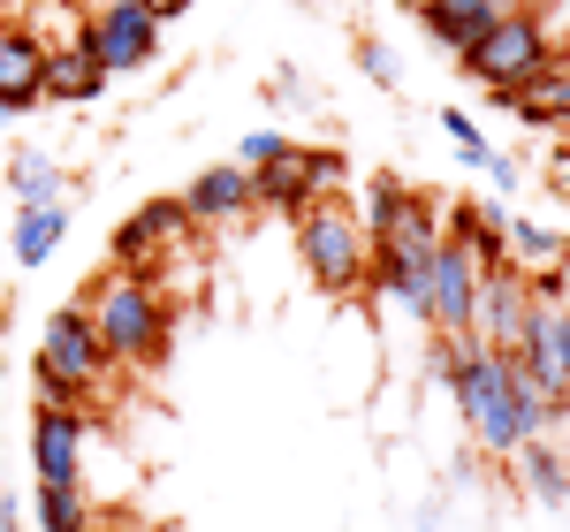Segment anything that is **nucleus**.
Wrapping results in <instances>:
<instances>
[{
	"instance_id": "nucleus-7",
	"label": "nucleus",
	"mask_w": 570,
	"mask_h": 532,
	"mask_svg": "<svg viewBox=\"0 0 570 532\" xmlns=\"http://www.w3.org/2000/svg\"><path fill=\"white\" fill-rule=\"evenodd\" d=\"M525 319H532L525 266H487L480 297H472V335H480L487 351H518L525 343Z\"/></svg>"
},
{
	"instance_id": "nucleus-30",
	"label": "nucleus",
	"mask_w": 570,
	"mask_h": 532,
	"mask_svg": "<svg viewBox=\"0 0 570 532\" xmlns=\"http://www.w3.org/2000/svg\"><path fill=\"white\" fill-rule=\"evenodd\" d=\"M77 532H107V518H85V525H77Z\"/></svg>"
},
{
	"instance_id": "nucleus-12",
	"label": "nucleus",
	"mask_w": 570,
	"mask_h": 532,
	"mask_svg": "<svg viewBox=\"0 0 570 532\" xmlns=\"http://www.w3.org/2000/svg\"><path fill=\"white\" fill-rule=\"evenodd\" d=\"M183 206H190V221H206V228L244 221V214L259 206V190H252V168H244V160H220V168H206V176L183 190Z\"/></svg>"
},
{
	"instance_id": "nucleus-3",
	"label": "nucleus",
	"mask_w": 570,
	"mask_h": 532,
	"mask_svg": "<svg viewBox=\"0 0 570 532\" xmlns=\"http://www.w3.org/2000/svg\"><path fill=\"white\" fill-rule=\"evenodd\" d=\"M297 259H305L312 289L357 297L365 289V266H373V236L357 228V214L343 198H312L305 214H297Z\"/></svg>"
},
{
	"instance_id": "nucleus-25",
	"label": "nucleus",
	"mask_w": 570,
	"mask_h": 532,
	"mask_svg": "<svg viewBox=\"0 0 570 532\" xmlns=\"http://www.w3.org/2000/svg\"><path fill=\"white\" fill-rule=\"evenodd\" d=\"M282 145H289V137H282V130H252V137H244V145H236V160H244V168H266V160H274Z\"/></svg>"
},
{
	"instance_id": "nucleus-2",
	"label": "nucleus",
	"mask_w": 570,
	"mask_h": 532,
	"mask_svg": "<svg viewBox=\"0 0 570 532\" xmlns=\"http://www.w3.org/2000/svg\"><path fill=\"white\" fill-rule=\"evenodd\" d=\"M91 327H99V343L115 365H160L168 357V335H176V319H168V297H160V274L153 266H115V274H99L91 282Z\"/></svg>"
},
{
	"instance_id": "nucleus-6",
	"label": "nucleus",
	"mask_w": 570,
	"mask_h": 532,
	"mask_svg": "<svg viewBox=\"0 0 570 532\" xmlns=\"http://www.w3.org/2000/svg\"><path fill=\"white\" fill-rule=\"evenodd\" d=\"M85 46L107 77H130L160 53V16H145L137 0H107L99 16H85Z\"/></svg>"
},
{
	"instance_id": "nucleus-32",
	"label": "nucleus",
	"mask_w": 570,
	"mask_h": 532,
	"mask_svg": "<svg viewBox=\"0 0 570 532\" xmlns=\"http://www.w3.org/2000/svg\"><path fill=\"white\" fill-rule=\"evenodd\" d=\"M0 122H16V115H8V107H0Z\"/></svg>"
},
{
	"instance_id": "nucleus-9",
	"label": "nucleus",
	"mask_w": 570,
	"mask_h": 532,
	"mask_svg": "<svg viewBox=\"0 0 570 532\" xmlns=\"http://www.w3.org/2000/svg\"><path fill=\"white\" fill-rule=\"evenodd\" d=\"M518 365H525L532 381L548 388L556 403H570V312L563 305H532V319H525V343H518Z\"/></svg>"
},
{
	"instance_id": "nucleus-34",
	"label": "nucleus",
	"mask_w": 570,
	"mask_h": 532,
	"mask_svg": "<svg viewBox=\"0 0 570 532\" xmlns=\"http://www.w3.org/2000/svg\"><path fill=\"white\" fill-rule=\"evenodd\" d=\"M403 8H419V0H403Z\"/></svg>"
},
{
	"instance_id": "nucleus-15",
	"label": "nucleus",
	"mask_w": 570,
	"mask_h": 532,
	"mask_svg": "<svg viewBox=\"0 0 570 532\" xmlns=\"http://www.w3.org/2000/svg\"><path fill=\"white\" fill-rule=\"evenodd\" d=\"M99 91H107V69L91 61L85 39L46 46V107H85V99H99Z\"/></svg>"
},
{
	"instance_id": "nucleus-1",
	"label": "nucleus",
	"mask_w": 570,
	"mask_h": 532,
	"mask_svg": "<svg viewBox=\"0 0 570 532\" xmlns=\"http://www.w3.org/2000/svg\"><path fill=\"white\" fill-rule=\"evenodd\" d=\"M441 381H449V396L464 411V426H472V442L502 464L525 434V403H518V357L510 351H487L480 335H441Z\"/></svg>"
},
{
	"instance_id": "nucleus-14",
	"label": "nucleus",
	"mask_w": 570,
	"mask_h": 532,
	"mask_svg": "<svg viewBox=\"0 0 570 532\" xmlns=\"http://www.w3.org/2000/svg\"><path fill=\"white\" fill-rule=\"evenodd\" d=\"M518 0H419V23H426V39L441 53H464V46L480 39L494 16H510Z\"/></svg>"
},
{
	"instance_id": "nucleus-28",
	"label": "nucleus",
	"mask_w": 570,
	"mask_h": 532,
	"mask_svg": "<svg viewBox=\"0 0 570 532\" xmlns=\"http://www.w3.org/2000/svg\"><path fill=\"white\" fill-rule=\"evenodd\" d=\"M137 8H145V16H160V23H168V16H190V0H137Z\"/></svg>"
},
{
	"instance_id": "nucleus-16",
	"label": "nucleus",
	"mask_w": 570,
	"mask_h": 532,
	"mask_svg": "<svg viewBox=\"0 0 570 532\" xmlns=\"http://www.w3.org/2000/svg\"><path fill=\"white\" fill-rule=\"evenodd\" d=\"M502 464H510V480H518L540 510H563L570 502V464H563V449L548 442V434H540V442H518Z\"/></svg>"
},
{
	"instance_id": "nucleus-4",
	"label": "nucleus",
	"mask_w": 570,
	"mask_h": 532,
	"mask_svg": "<svg viewBox=\"0 0 570 532\" xmlns=\"http://www.w3.org/2000/svg\"><path fill=\"white\" fill-rule=\"evenodd\" d=\"M548 61H556V39H548V23H540V8L494 16L480 39L456 53V69H464L480 91H518V85H532Z\"/></svg>"
},
{
	"instance_id": "nucleus-27",
	"label": "nucleus",
	"mask_w": 570,
	"mask_h": 532,
	"mask_svg": "<svg viewBox=\"0 0 570 532\" xmlns=\"http://www.w3.org/2000/svg\"><path fill=\"white\" fill-rule=\"evenodd\" d=\"M480 176H494V198H502V190H518V160H510V152H494Z\"/></svg>"
},
{
	"instance_id": "nucleus-33",
	"label": "nucleus",
	"mask_w": 570,
	"mask_h": 532,
	"mask_svg": "<svg viewBox=\"0 0 570 532\" xmlns=\"http://www.w3.org/2000/svg\"><path fill=\"white\" fill-rule=\"evenodd\" d=\"M297 8H320V0H297Z\"/></svg>"
},
{
	"instance_id": "nucleus-23",
	"label": "nucleus",
	"mask_w": 570,
	"mask_h": 532,
	"mask_svg": "<svg viewBox=\"0 0 570 532\" xmlns=\"http://www.w3.org/2000/svg\"><path fill=\"white\" fill-rule=\"evenodd\" d=\"M305 168H312V190H320V198H335V190L351 183V160H343L335 145H305Z\"/></svg>"
},
{
	"instance_id": "nucleus-17",
	"label": "nucleus",
	"mask_w": 570,
	"mask_h": 532,
	"mask_svg": "<svg viewBox=\"0 0 570 532\" xmlns=\"http://www.w3.org/2000/svg\"><path fill=\"white\" fill-rule=\"evenodd\" d=\"M252 190H259V206H274V214L297 221L312 198H320V190H312V168H305V145H282L266 168H252Z\"/></svg>"
},
{
	"instance_id": "nucleus-5",
	"label": "nucleus",
	"mask_w": 570,
	"mask_h": 532,
	"mask_svg": "<svg viewBox=\"0 0 570 532\" xmlns=\"http://www.w3.org/2000/svg\"><path fill=\"white\" fill-rule=\"evenodd\" d=\"M31 365H46V373H61L77 396H99V381L115 373V357H107V343H99V327H91V312L85 305H61L53 319H46V335H39V357Z\"/></svg>"
},
{
	"instance_id": "nucleus-31",
	"label": "nucleus",
	"mask_w": 570,
	"mask_h": 532,
	"mask_svg": "<svg viewBox=\"0 0 570 532\" xmlns=\"http://www.w3.org/2000/svg\"><path fill=\"white\" fill-rule=\"evenodd\" d=\"M556 266H563V274H570V228H563V259H556Z\"/></svg>"
},
{
	"instance_id": "nucleus-24",
	"label": "nucleus",
	"mask_w": 570,
	"mask_h": 532,
	"mask_svg": "<svg viewBox=\"0 0 570 532\" xmlns=\"http://www.w3.org/2000/svg\"><path fill=\"white\" fill-rule=\"evenodd\" d=\"M31 388H39V403H61V411H85V396L61 381V373H46V365H31Z\"/></svg>"
},
{
	"instance_id": "nucleus-8",
	"label": "nucleus",
	"mask_w": 570,
	"mask_h": 532,
	"mask_svg": "<svg viewBox=\"0 0 570 532\" xmlns=\"http://www.w3.org/2000/svg\"><path fill=\"white\" fill-rule=\"evenodd\" d=\"M31 464H39V480L77 487V480H85V411L31 403Z\"/></svg>"
},
{
	"instance_id": "nucleus-19",
	"label": "nucleus",
	"mask_w": 570,
	"mask_h": 532,
	"mask_svg": "<svg viewBox=\"0 0 570 532\" xmlns=\"http://www.w3.org/2000/svg\"><path fill=\"white\" fill-rule=\"evenodd\" d=\"M8 190H16V206H46V198H69V168H61L53 152H16V168H8Z\"/></svg>"
},
{
	"instance_id": "nucleus-10",
	"label": "nucleus",
	"mask_w": 570,
	"mask_h": 532,
	"mask_svg": "<svg viewBox=\"0 0 570 532\" xmlns=\"http://www.w3.org/2000/svg\"><path fill=\"white\" fill-rule=\"evenodd\" d=\"M434 335H472V297H480V274L487 266L464 252V244H434Z\"/></svg>"
},
{
	"instance_id": "nucleus-35",
	"label": "nucleus",
	"mask_w": 570,
	"mask_h": 532,
	"mask_svg": "<svg viewBox=\"0 0 570 532\" xmlns=\"http://www.w3.org/2000/svg\"><path fill=\"white\" fill-rule=\"evenodd\" d=\"M563 137H570V122H563Z\"/></svg>"
},
{
	"instance_id": "nucleus-11",
	"label": "nucleus",
	"mask_w": 570,
	"mask_h": 532,
	"mask_svg": "<svg viewBox=\"0 0 570 532\" xmlns=\"http://www.w3.org/2000/svg\"><path fill=\"white\" fill-rule=\"evenodd\" d=\"M0 107L8 115L46 107V39L31 23H0Z\"/></svg>"
},
{
	"instance_id": "nucleus-13",
	"label": "nucleus",
	"mask_w": 570,
	"mask_h": 532,
	"mask_svg": "<svg viewBox=\"0 0 570 532\" xmlns=\"http://www.w3.org/2000/svg\"><path fill=\"white\" fill-rule=\"evenodd\" d=\"M183 228H190V206H183V198H153V206H137L130 221L115 228V259L122 266H153V252L176 244Z\"/></svg>"
},
{
	"instance_id": "nucleus-29",
	"label": "nucleus",
	"mask_w": 570,
	"mask_h": 532,
	"mask_svg": "<svg viewBox=\"0 0 570 532\" xmlns=\"http://www.w3.org/2000/svg\"><path fill=\"white\" fill-rule=\"evenodd\" d=\"M556 160H563V168H556V183L570 190V137H563V152H556Z\"/></svg>"
},
{
	"instance_id": "nucleus-20",
	"label": "nucleus",
	"mask_w": 570,
	"mask_h": 532,
	"mask_svg": "<svg viewBox=\"0 0 570 532\" xmlns=\"http://www.w3.org/2000/svg\"><path fill=\"white\" fill-rule=\"evenodd\" d=\"M403 206H411V183L403 176H373L365 183V190H357V228H365V236H373V244H381V236H389L395 221H403Z\"/></svg>"
},
{
	"instance_id": "nucleus-21",
	"label": "nucleus",
	"mask_w": 570,
	"mask_h": 532,
	"mask_svg": "<svg viewBox=\"0 0 570 532\" xmlns=\"http://www.w3.org/2000/svg\"><path fill=\"white\" fill-rule=\"evenodd\" d=\"M502 252H510V266L540 274V266H556V259H563V228H548V221H525V214H510V228H502Z\"/></svg>"
},
{
	"instance_id": "nucleus-22",
	"label": "nucleus",
	"mask_w": 570,
	"mask_h": 532,
	"mask_svg": "<svg viewBox=\"0 0 570 532\" xmlns=\"http://www.w3.org/2000/svg\"><path fill=\"white\" fill-rule=\"evenodd\" d=\"M39 532H77L91 518V502H85V487H61V480H39Z\"/></svg>"
},
{
	"instance_id": "nucleus-26",
	"label": "nucleus",
	"mask_w": 570,
	"mask_h": 532,
	"mask_svg": "<svg viewBox=\"0 0 570 532\" xmlns=\"http://www.w3.org/2000/svg\"><path fill=\"white\" fill-rule=\"evenodd\" d=\"M357 69H365L373 85H395V53H389L381 39H365V46H357Z\"/></svg>"
},
{
	"instance_id": "nucleus-18",
	"label": "nucleus",
	"mask_w": 570,
	"mask_h": 532,
	"mask_svg": "<svg viewBox=\"0 0 570 532\" xmlns=\"http://www.w3.org/2000/svg\"><path fill=\"white\" fill-rule=\"evenodd\" d=\"M61 236H69V206H61V198L23 206V214H16V259H23V266H46L53 252H61Z\"/></svg>"
}]
</instances>
